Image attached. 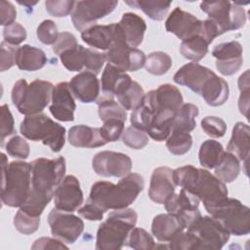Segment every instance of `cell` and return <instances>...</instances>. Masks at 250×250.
Segmentation results:
<instances>
[{"label":"cell","instance_id":"22","mask_svg":"<svg viewBox=\"0 0 250 250\" xmlns=\"http://www.w3.org/2000/svg\"><path fill=\"white\" fill-rule=\"evenodd\" d=\"M81 38L87 45L104 51H107L115 42L125 43L115 22L96 24L82 31Z\"/></svg>","mask_w":250,"mask_h":250},{"label":"cell","instance_id":"11","mask_svg":"<svg viewBox=\"0 0 250 250\" xmlns=\"http://www.w3.org/2000/svg\"><path fill=\"white\" fill-rule=\"evenodd\" d=\"M187 230L195 236L198 249H221L229 238L228 230L212 216H200Z\"/></svg>","mask_w":250,"mask_h":250},{"label":"cell","instance_id":"35","mask_svg":"<svg viewBox=\"0 0 250 250\" xmlns=\"http://www.w3.org/2000/svg\"><path fill=\"white\" fill-rule=\"evenodd\" d=\"M199 113L198 107L190 103L183 104L175 114L172 122V130H181L185 132H191L195 126V118Z\"/></svg>","mask_w":250,"mask_h":250},{"label":"cell","instance_id":"52","mask_svg":"<svg viewBox=\"0 0 250 250\" xmlns=\"http://www.w3.org/2000/svg\"><path fill=\"white\" fill-rule=\"evenodd\" d=\"M249 70H245L238 78V89L240 91V96L238 99V108L241 114L248 118L249 110Z\"/></svg>","mask_w":250,"mask_h":250},{"label":"cell","instance_id":"56","mask_svg":"<svg viewBox=\"0 0 250 250\" xmlns=\"http://www.w3.org/2000/svg\"><path fill=\"white\" fill-rule=\"evenodd\" d=\"M77 46H78V43L75 36L70 32L62 31L59 33L56 42L53 44V52L56 55L60 56L65 51L73 49Z\"/></svg>","mask_w":250,"mask_h":250},{"label":"cell","instance_id":"16","mask_svg":"<svg viewBox=\"0 0 250 250\" xmlns=\"http://www.w3.org/2000/svg\"><path fill=\"white\" fill-rule=\"evenodd\" d=\"M105 58L108 63L122 71H137L145 65V53L138 48H131L122 42H115L107 51Z\"/></svg>","mask_w":250,"mask_h":250},{"label":"cell","instance_id":"19","mask_svg":"<svg viewBox=\"0 0 250 250\" xmlns=\"http://www.w3.org/2000/svg\"><path fill=\"white\" fill-rule=\"evenodd\" d=\"M82 203L83 192L78 179L73 175L65 176L55 192V208L72 213L78 210Z\"/></svg>","mask_w":250,"mask_h":250},{"label":"cell","instance_id":"58","mask_svg":"<svg viewBox=\"0 0 250 250\" xmlns=\"http://www.w3.org/2000/svg\"><path fill=\"white\" fill-rule=\"evenodd\" d=\"M77 212L81 217L89 221H101L105 213L101 207L89 200L82 207L78 208Z\"/></svg>","mask_w":250,"mask_h":250},{"label":"cell","instance_id":"40","mask_svg":"<svg viewBox=\"0 0 250 250\" xmlns=\"http://www.w3.org/2000/svg\"><path fill=\"white\" fill-rule=\"evenodd\" d=\"M192 146V137L188 132L173 129L166 139V146L174 155H183L189 151Z\"/></svg>","mask_w":250,"mask_h":250},{"label":"cell","instance_id":"45","mask_svg":"<svg viewBox=\"0 0 250 250\" xmlns=\"http://www.w3.org/2000/svg\"><path fill=\"white\" fill-rule=\"evenodd\" d=\"M122 142L133 149H142L148 144V137L146 132L134 126H129L122 134Z\"/></svg>","mask_w":250,"mask_h":250},{"label":"cell","instance_id":"5","mask_svg":"<svg viewBox=\"0 0 250 250\" xmlns=\"http://www.w3.org/2000/svg\"><path fill=\"white\" fill-rule=\"evenodd\" d=\"M30 165L31 189L29 195L48 205L64 179L65 159L62 156L53 159L39 157L31 161Z\"/></svg>","mask_w":250,"mask_h":250},{"label":"cell","instance_id":"9","mask_svg":"<svg viewBox=\"0 0 250 250\" xmlns=\"http://www.w3.org/2000/svg\"><path fill=\"white\" fill-rule=\"evenodd\" d=\"M206 211L215 218L229 234L240 236L250 232V210L238 199L227 197Z\"/></svg>","mask_w":250,"mask_h":250},{"label":"cell","instance_id":"46","mask_svg":"<svg viewBox=\"0 0 250 250\" xmlns=\"http://www.w3.org/2000/svg\"><path fill=\"white\" fill-rule=\"evenodd\" d=\"M6 151L7 153L16 158L20 159H26L29 156L30 148L28 143L25 139L21 138V136L15 135L12 137L6 144Z\"/></svg>","mask_w":250,"mask_h":250},{"label":"cell","instance_id":"43","mask_svg":"<svg viewBox=\"0 0 250 250\" xmlns=\"http://www.w3.org/2000/svg\"><path fill=\"white\" fill-rule=\"evenodd\" d=\"M126 245L136 250H148L156 247L153 237L142 228H134L130 231Z\"/></svg>","mask_w":250,"mask_h":250},{"label":"cell","instance_id":"4","mask_svg":"<svg viewBox=\"0 0 250 250\" xmlns=\"http://www.w3.org/2000/svg\"><path fill=\"white\" fill-rule=\"evenodd\" d=\"M1 201L9 207H21L31 189V165L24 161H12L1 153Z\"/></svg>","mask_w":250,"mask_h":250},{"label":"cell","instance_id":"27","mask_svg":"<svg viewBox=\"0 0 250 250\" xmlns=\"http://www.w3.org/2000/svg\"><path fill=\"white\" fill-rule=\"evenodd\" d=\"M185 230L180 219L171 213L156 215L151 223V233L158 241L169 242L177 233Z\"/></svg>","mask_w":250,"mask_h":250},{"label":"cell","instance_id":"36","mask_svg":"<svg viewBox=\"0 0 250 250\" xmlns=\"http://www.w3.org/2000/svg\"><path fill=\"white\" fill-rule=\"evenodd\" d=\"M215 176L222 182L231 183L233 182L240 172V162L238 158L232 153L227 151L219 162V164L214 168Z\"/></svg>","mask_w":250,"mask_h":250},{"label":"cell","instance_id":"8","mask_svg":"<svg viewBox=\"0 0 250 250\" xmlns=\"http://www.w3.org/2000/svg\"><path fill=\"white\" fill-rule=\"evenodd\" d=\"M20 130L24 138L33 142L41 141L54 152L61 151L65 143V128L44 113L25 116Z\"/></svg>","mask_w":250,"mask_h":250},{"label":"cell","instance_id":"10","mask_svg":"<svg viewBox=\"0 0 250 250\" xmlns=\"http://www.w3.org/2000/svg\"><path fill=\"white\" fill-rule=\"evenodd\" d=\"M200 9L208 15L210 20L218 28L220 35L227 31L236 30L244 26L246 22V13L242 5L226 1H203Z\"/></svg>","mask_w":250,"mask_h":250},{"label":"cell","instance_id":"34","mask_svg":"<svg viewBox=\"0 0 250 250\" xmlns=\"http://www.w3.org/2000/svg\"><path fill=\"white\" fill-rule=\"evenodd\" d=\"M224 152L221 143L215 140H206L201 144L199 148V162L206 169H214L221 161Z\"/></svg>","mask_w":250,"mask_h":250},{"label":"cell","instance_id":"61","mask_svg":"<svg viewBox=\"0 0 250 250\" xmlns=\"http://www.w3.org/2000/svg\"><path fill=\"white\" fill-rule=\"evenodd\" d=\"M19 4L21 5H23V6H26V7H32L34 5L37 4V2H27V1H23V2H21V1H18Z\"/></svg>","mask_w":250,"mask_h":250},{"label":"cell","instance_id":"33","mask_svg":"<svg viewBox=\"0 0 250 250\" xmlns=\"http://www.w3.org/2000/svg\"><path fill=\"white\" fill-rule=\"evenodd\" d=\"M124 2L130 7L142 10L153 21H162L171 6V2L160 0H130Z\"/></svg>","mask_w":250,"mask_h":250},{"label":"cell","instance_id":"26","mask_svg":"<svg viewBox=\"0 0 250 250\" xmlns=\"http://www.w3.org/2000/svg\"><path fill=\"white\" fill-rule=\"evenodd\" d=\"M133 80L131 76L114 65L107 63L102 73L101 86L106 97H116L122 92Z\"/></svg>","mask_w":250,"mask_h":250},{"label":"cell","instance_id":"12","mask_svg":"<svg viewBox=\"0 0 250 250\" xmlns=\"http://www.w3.org/2000/svg\"><path fill=\"white\" fill-rule=\"evenodd\" d=\"M117 5L116 0L76 1L71 14L72 23L77 30L82 32L96 25L98 20L109 15Z\"/></svg>","mask_w":250,"mask_h":250},{"label":"cell","instance_id":"51","mask_svg":"<svg viewBox=\"0 0 250 250\" xmlns=\"http://www.w3.org/2000/svg\"><path fill=\"white\" fill-rule=\"evenodd\" d=\"M105 61L106 58L104 53H101L90 48L85 49V71H90L98 75Z\"/></svg>","mask_w":250,"mask_h":250},{"label":"cell","instance_id":"2","mask_svg":"<svg viewBox=\"0 0 250 250\" xmlns=\"http://www.w3.org/2000/svg\"><path fill=\"white\" fill-rule=\"evenodd\" d=\"M174 178L176 185L197 196L206 210L228 197L226 184L206 169L182 166L175 169Z\"/></svg>","mask_w":250,"mask_h":250},{"label":"cell","instance_id":"32","mask_svg":"<svg viewBox=\"0 0 250 250\" xmlns=\"http://www.w3.org/2000/svg\"><path fill=\"white\" fill-rule=\"evenodd\" d=\"M155 116V110L153 104L147 94H145L142 104L136 107L131 113L132 126L146 132L151 126Z\"/></svg>","mask_w":250,"mask_h":250},{"label":"cell","instance_id":"57","mask_svg":"<svg viewBox=\"0 0 250 250\" xmlns=\"http://www.w3.org/2000/svg\"><path fill=\"white\" fill-rule=\"evenodd\" d=\"M18 48L19 47L10 45V44L6 43L5 41L1 42V44H0V50H1L0 70L1 71L8 70L9 68H11L12 66H14L16 64Z\"/></svg>","mask_w":250,"mask_h":250},{"label":"cell","instance_id":"38","mask_svg":"<svg viewBox=\"0 0 250 250\" xmlns=\"http://www.w3.org/2000/svg\"><path fill=\"white\" fill-rule=\"evenodd\" d=\"M145 92L143 87L137 81L133 80L116 97L119 102V104L125 110H134L142 104Z\"/></svg>","mask_w":250,"mask_h":250},{"label":"cell","instance_id":"29","mask_svg":"<svg viewBox=\"0 0 250 250\" xmlns=\"http://www.w3.org/2000/svg\"><path fill=\"white\" fill-rule=\"evenodd\" d=\"M47 62V57L43 50L28 44L18 48L16 64L21 70L35 71L42 68Z\"/></svg>","mask_w":250,"mask_h":250},{"label":"cell","instance_id":"47","mask_svg":"<svg viewBox=\"0 0 250 250\" xmlns=\"http://www.w3.org/2000/svg\"><path fill=\"white\" fill-rule=\"evenodd\" d=\"M168 248L175 250H193L198 249L195 236L188 230H183L177 233L169 242Z\"/></svg>","mask_w":250,"mask_h":250},{"label":"cell","instance_id":"30","mask_svg":"<svg viewBox=\"0 0 250 250\" xmlns=\"http://www.w3.org/2000/svg\"><path fill=\"white\" fill-rule=\"evenodd\" d=\"M199 198L191 192L181 188L178 193H174L165 203V209L168 213L178 214L188 210L198 209Z\"/></svg>","mask_w":250,"mask_h":250},{"label":"cell","instance_id":"50","mask_svg":"<svg viewBox=\"0 0 250 250\" xmlns=\"http://www.w3.org/2000/svg\"><path fill=\"white\" fill-rule=\"evenodd\" d=\"M37 38L45 45H53L59 35L58 27L52 20L43 21L36 30Z\"/></svg>","mask_w":250,"mask_h":250},{"label":"cell","instance_id":"18","mask_svg":"<svg viewBox=\"0 0 250 250\" xmlns=\"http://www.w3.org/2000/svg\"><path fill=\"white\" fill-rule=\"evenodd\" d=\"M165 28L168 32L175 34L179 39L184 41L200 35L202 21L198 20L192 14L176 7L165 21Z\"/></svg>","mask_w":250,"mask_h":250},{"label":"cell","instance_id":"7","mask_svg":"<svg viewBox=\"0 0 250 250\" xmlns=\"http://www.w3.org/2000/svg\"><path fill=\"white\" fill-rule=\"evenodd\" d=\"M54 87L46 80L36 79L28 84L25 79H20L12 89L13 104L25 116L40 113L51 102Z\"/></svg>","mask_w":250,"mask_h":250},{"label":"cell","instance_id":"55","mask_svg":"<svg viewBox=\"0 0 250 250\" xmlns=\"http://www.w3.org/2000/svg\"><path fill=\"white\" fill-rule=\"evenodd\" d=\"M0 122H1V131H0L1 146H3L5 139L16 133L14 117H13L11 111H10V108H9L8 104H3L1 106Z\"/></svg>","mask_w":250,"mask_h":250},{"label":"cell","instance_id":"44","mask_svg":"<svg viewBox=\"0 0 250 250\" xmlns=\"http://www.w3.org/2000/svg\"><path fill=\"white\" fill-rule=\"evenodd\" d=\"M40 225V217H33L21 209H19L14 217V226L16 229L25 235L35 232Z\"/></svg>","mask_w":250,"mask_h":250},{"label":"cell","instance_id":"1","mask_svg":"<svg viewBox=\"0 0 250 250\" xmlns=\"http://www.w3.org/2000/svg\"><path fill=\"white\" fill-rule=\"evenodd\" d=\"M145 188L144 178L137 173H129L117 184L106 181L96 182L90 191L88 200L107 210H121L128 208Z\"/></svg>","mask_w":250,"mask_h":250},{"label":"cell","instance_id":"31","mask_svg":"<svg viewBox=\"0 0 250 250\" xmlns=\"http://www.w3.org/2000/svg\"><path fill=\"white\" fill-rule=\"evenodd\" d=\"M229 96V88L228 82L217 75L200 97L203 98L207 104L211 106H220L228 101Z\"/></svg>","mask_w":250,"mask_h":250},{"label":"cell","instance_id":"41","mask_svg":"<svg viewBox=\"0 0 250 250\" xmlns=\"http://www.w3.org/2000/svg\"><path fill=\"white\" fill-rule=\"evenodd\" d=\"M171 66L172 59L164 52H152L146 58L145 67L146 71L152 75H163L171 68Z\"/></svg>","mask_w":250,"mask_h":250},{"label":"cell","instance_id":"59","mask_svg":"<svg viewBox=\"0 0 250 250\" xmlns=\"http://www.w3.org/2000/svg\"><path fill=\"white\" fill-rule=\"evenodd\" d=\"M0 15H1V25L7 26L13 22L17 18V11L15 6L6 0L0 1Z\"/></svg>","mask_w":250,"mask_h":250},{"label":"cell","instance_id":"21","mask_svg":"<svg viewBox=\"0 0 250 250\" xmlns=\"http://www.w3.org/2000/svg\"><path fill=\"white\" fill-rule=\"evenodd\" d=\"M173 171L167 166H160L153 170L148 188V197L153 202L164 204L175 193Z\"/></svg>","mask_w":250,"mask_h":250},{"label":"cell","instance_id":"54","mask_svg":"<svg viewBox=\"0 0 250 250\" xmlns=\"http://www.w3.org/2000/svg\"><path fill=\"white\" fill-rule=\"evenodd\" d=\"M26 30L19 22H13L3 29L4 41L10 45L17 46L26 39Z\"/></svg>","mask_w":250,"mask_h":250},{"label":"cell","instance_id":"15","mask_svg":"<svg viewBox=\"0 0 250 250\" xmlns=\"http://www.w3.org/2000/svg\"><path fill=\"white\" fill-rule=\"evenodd\" d=\"M216 75L210 68L198 62H191L180 67L173 79L177 84L186 86L195 94L201 96Z\"/></svg>","mask_w":250,"mask_h":250},{"label":"cell","instance_id":"28","mask_svg":"<svg viewBox=\"0 0 250 250\" xmlns=\"http://www.w3.org/2000/svg\"><path fill=\"white\" fill-rule=\"evenodd\" d=\"M227 150L235 155L239 161H244L247 165L250 152V128L247 124L237 122L233 126Z\"/></svg>","mask_w":250,"mask_h":250},{"label":"cell","instance_id":"20","mask_svg":"<svg viewBox=\"0 0 250 250\" xmlns=\"http://www.w3.org/2000/svg\"><path fill=\"white\" fill-rule=\"evenodd\" d=\"M51 102L49 109L56 119L62 122L74 120L76 104L68 82H59L55 85Z\"/></svg>","mask_w":250,"mask_h":250},{"label":"cell","instance_id":"53","mask_svg":"<svg viewBox=\"0 0 250 250\" xmlns=\"http://www.w3.org/2000/svg\"><path fill=\"white\" fill-rule=\"evenodd\" d=\"M124 121L110 119L104 122L101 127V133L106 143L116 142L124 132Z\"/></svg>","mask_w":250,"mask_h":250},{"label":"cell","instance_id":"13","mask_svg":"<svg viewBox=\"0 0 250 250\" xmlns=\"http://www.w3.org/2000/svg\"><path fill=\"white\" fill-rule=\"evenodd\" d=\"M48 223L53 236L67 244L74 243L84 229V223L79 217L57 208L50 211Z\"/></svg>","mask_w":250,"mask_h":250},{"label":"cell","instance_id":"25","mask_svg":"<svg viewBox=\"0 0 250 250\" xmlns=\"http://www.w3.org/2000/svg\"><path fill=\"white\" fill-rule=\"evenodd\" d=\"M68 143L75 147H99L107 143L103 138L101 128H94L87 125H76L68 131Z\"/></svg>","mask_w":250,"mask_h":250},{"label":"cell","instance_id":"42","mask_svg":"<svg viewBox=\"0 0 250 250\" xmlns=\"http://www.w3.org/2000/svg\"><path fill=\"white\" fill-rule=\"evenodd\" d=\"M85 49L82 45H78L60 55L62 65L69 71H81L85 69Z\"/></svg>","mask_w":250,"mask_h":250},{"label":"cell","instance_id":"24","mask_svg":"<svg viewBox=\"0 0 250 250\" xmlns=\"http://www.w3.org/2000/svg\"><path fill=\"white\" fill-rule=\"evenodd\" d=\"M117 26L127 46L137 48L143 42L146 23L139 15L131 12L124 13Z\"/></svg>","mask_w":250,"mask_h":250},{"label":"cell","instance_id":"23","mask_svg":"<svg viewBox=\"0 0 250 250\" xmlns=\"http://www.w3.org/2000/svg\"><path fill=\"white\" fill-rule=\"evenodd\" d=\"M69 87L76 100L83 104H91L97 101L101 85L96 74L90 71H81L71 78Z\"/></svg>","mask_w":250,"mask_h":250},{"label":"cell","instance_id":"37","mask_svg":"<svg viewBox=\"0 0 250 250\" xmlns=\"http://www.w3.org/2000/svg\"><path fill=\"white\" fill-rule=\"evenodd\" d=\"M209 44L201 35L184 40L180 46V52L184 58L197 62L208 53Z\"/></svg>","mask_w":250,"mask_h":250},{"label":"cell","instance_id":"17","mask_svg":"<svg viewBox=\"0 0 250 250\" xmlns=\"http://www.w3.org/2000/svg\"><path fill=\"white\" fill-rule=\"evenodd\" d=\"M242 53L243 49L238 41L217 44L212 50V56L216 59V68L226 76L236 73L243 64Z\"/></svg>","mask_w":250,"mask_h":250},{"label":"cell","instance_id":"48","mask_svg":"<svg viewBox=\"0 0 250 250\" xmlns=\"http://www.w3.org/2000/svg\"><path fill=\"white\" fill-rule=\"evenodd\" d=\"M201 128L212 138H221L227 132L226 122L217 116H206L201 120Z\"/></svg>","mask_w":250,"mask_h":250},{"label":"cell","instance_id":"60","mask_svg":"<svg viewBox=\"0 0 250 250\" xmlns=\"http://www.w3.org/2000/svg\"><path fill=\"white\" fill-rule=\"evenodd\" d=\"M67 249V246L57 238L40 237L34 241L31 249Z\"/></svg>","mask_w":250,"mask_h":250},{"label":"cell","instance_id":"6","mask_svg":"<svg viewBox=\"0 0 250 250\" xmlns=\"http://www.w3.org/2000/svg\"><path fill=\"white\" fill-rule=\"evenodd\" d=\"M138 214L134 209L125 208L109 213L97 230L96 249L117 250L126 245L130 231L135 228Z\"/></svg>","mask_w":250,"mask_h":250},{"label":"cell","instance_id":"14","mask_svg":"<svg viewBox=\"0 0 250 250\" xmlns=\"http://www.w3.org/2000/svg\"><path fill=\"white\" fill-rule=\"evenodd\" d=\"M92 168L102 177L122 178L131 173L132 160L125 153L104 150L95 154L92 159Z\"/></svg>","mask_w":250,"mask_h":250},{"label":"cell","instance_id":"49","mask_svg":"<svg viewBox=\"0 0 250 250\" xmlns=\"http://www.w3.org/2000/svg\"><path fill=\"white\" fill-rule=\"evenodd\" d=\"M75 2L71 0H47L45 2V8L51 16L62 18L72 14Z\"/></svg>","mask_w":250,"mask_h":250},{"label":"cell","instance_id":"3","mask_svg":"<svg viewBox=\"0 0 250 250\" xmlns=\"http://www.w3.org/2000/svg\"><path fill=\"white\" fill-rule=\"evenodd\" d=\"M153 104L155 116L147 135L156 142L165 141L172 131L176 112L184 104L181 91L172 84H162L146 93Z\"/></svg>","mask_w":250,"mask_h":250},{"label":"cell","instance_id":"39","mask_svg":"<svg viewBox=\"0 0 250 250\" xmlns=\"http://www.w3.org/2000/svg\"><path fill=\"white\" fill-rule=\"evenodd\" d=\"M98 104V113L100 119L104 122L110 119H118L126 121L127 113L126 110L114 101L113 98L104 97L97 102Z\"/></svg>","mask_w":250,"mask_h":250}]
</instances>
